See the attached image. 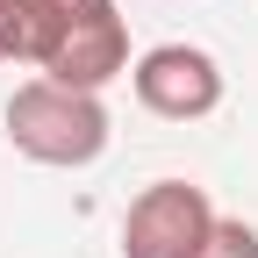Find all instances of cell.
Returning <instances> with one entry per match:
<instances>
[{
	"label": "cell",
	"mask_w": 258,
	"mask_h": 258,
	"mask_svg": "<svg viewBox=\"0 0 258 258\" xmlns=\"http://www.w3.org/2000/svg\"><path fill=\"white\" fill-rule=\"evenodd\" d=\"M137 101L151 115H165V122H201L222 108V64L208 50H194V43H158L137 57Z\"/></svg>",
	"instance_id": "277c9868"
},
{
	"label": "cell",
	"mask_w": 258,
	"mask_h": 258,
	"mask_svg": "<svg viewBox=\"0 0 258 258\" xmlns=\"http://www.w3.org/2000/svg\"><path fill=\"white\" fill-rule=\"evenodd\" d=\"M8 144L36 165H93L108 151V108L86 86H57V79H29L8 101Z\"/></svg>",
	"instance_id": "7a4b0ae2"
},
{
	"label": "cell",
	"mask_w": 258,
	"mask_h": 258,
	"mask_svg": "<svg viewBox=\"0 0 258 258\" xmlns=\"http://www.w3.org/2000/svg\"><path fill=\"white\" fill-rule=\"evenodd\" d=\"M22 57V29H15V0H0V64Z\"/></svg>",
	"instance_id": "8992f818"
},
{
	"label": "cell",
	"mask_w": 258,
	"mask_h": 258,
	"mask_svg": "<svg viewBox=\"0 0 258 258\" xmlns=\"http://www.w3.org/2000/svg\"><path fill=\"white\" fill-rule=\"evenodd\" d=\"M194 258H258V230H251V222H237V215H215L208 244L194 251Z\"/></svg>",
	"instance_id": "5b68a950"
},
{
	"label": "cell",
	"mask_w": 258,
	"mask_h": 258,
	"mask_svg": "<svg viewBox=\"0 0 258 258\" xmlns=\"http://www.w3.org/2000/svg\"><path fill=\"white\" fill-rule=\"evenodd\" d=\"M215 230V201L194 179H158L144 186L122 215V258H194Z\"/></svg>",
	"instance_id": "3957f363"
},
{
	"label": "cell",
	"mask_w": 258,
	"mask_h": 258,
	"mask_svg": "<svg viewBox=\"0 0 258 258\" xmlns=\"http://www.w3.org/2000/svg\"><path fill=\"white\" fill-rule=\"evenodd\" d=\"M22 57L43 64V79L101 93L115 72H129V29L115 0H15Z\"/></svg>",
	"instance_id": "6da1fadb"
}]
</instances>
